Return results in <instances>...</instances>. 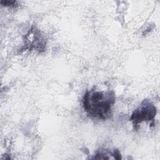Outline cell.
I'll use <instances>...</instances> for the list:
<instances>
[{"label":"cell","mask_w":160,"mask_h":160,"mask_svg":"<svg viewBox=\"0 0 160 160\" xmlns=\"http://www.w3.org/2000/svg\"><path fill=\"white\" fill-rule=\"evenodd\" d=\"M115 102V94L112 91H99L92 89L84 95L82 105L88 116L105 120L111 115Z\"/></svg>","instance_id":"obj_1"},{"label":"cell","mask_w":160,"mask_h":160,"mask_svg":"<svg viewBox=\"0 0 160 160\" xmlns=\"http://www.w3.org/2000/svg\"><path fill=\"white\" fill-rule=\"evenodd\" d=\"M156 108L148 100H144L140 106L132 114L130 121L134 126H137L143 121H151L156 116Z\"/></svg>","instance_id":"obj_2"},{"label":"cell","mask_w":160,"mask_h":160,"mask_svg":"<svg viewBox=\"0 0 160 160\" xmlns=\"http://www.w3.org/2000/svg\"><path fill=\"white\" fill-rule=\"evenodd\" d=\"M0 3L4 6L9 7H14L17 5V1H1Z\"/></svg>","instance_id":"obj_3"}]
</instances>
